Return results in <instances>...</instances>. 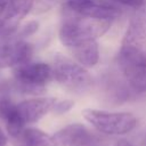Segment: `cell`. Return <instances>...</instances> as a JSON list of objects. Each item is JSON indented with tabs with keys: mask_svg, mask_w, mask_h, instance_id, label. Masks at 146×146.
Listing matches in <instances>:
<instances>
[{
	"mask_svg": "<svg viewBox=\"0 0 146 146\" xmlns=\"http://www.w3.org/2000/svg\"><path fill=\"white\" fill-rule=\"evenodd\" d=\"M112 21L64 13L59 27V40L83 67H94L99 60L97 39L105 34Z\"/></svg>",
	"mask_w": 146,
	"mask_h": 146,
	"instance_id": "1",
	"label": "cell"
},
{
	"mask_svg": "<svg viewBox=\"0 0 146 146\" xmlns=\"http://www.w3.org/2000/svg\"><path fill=\"white\" fill-rule=\"evenodd\" d=\"M117 64L130 90L136 94L146 92V51L139 47L121 44Z\"/></svg>",
	"mask_w": 146,
	"mask_h": 146,
	"instance_id": "2",
	"label": "cell"
},
{
	"mask_svg": "<svg viewBox=\"0 0 146 146\" xmlns=\"http://www.w3.org/2000/svg\"><path fill=\"white\" fill-rule=\"evenodd\" d=\"M83 117L99 132L108 136H120L130 132L137 124V119L128 112H108L86 108Z\"/></svg>",
	"mask_w": 146,
	"mask_h": 146,
	"instance_id": "3",
	"label": "cell"
},
{
	"mask_svg": "<svg viewBox=\"0 0 146 146\" xmlns=\"http://www.w3.org/2000/svg\"><path fill=\"white\" fill-rule=\"evenodd\" d=\"M51 70L52 79L72 91H84L92 81L86 67L63 55H57L54 58Z\"/></svg>",
	"mask_w": 146,
	"mask_h": 146,
	"instance_id": "4",
	"label": "cell"
},
{
	"mask_svg": "<svg viewBox=\"0 0 146 146\" xmlns=\"http://www.w3.org/2000/svg\"><path fill=\"white\" fill-rule=\"evenodd\" d=\"M13 78L21 91L27 94H40L46 84L52 79L51 66L36 62L25 63L13 68Z\"/></svg>",
	"mask_w": 146,
	"mask_h": 146,
	"instance_id": "5",
	"label": "cell"
},
{
	"mask_svg": "<svg viewBox=\"0 0 146 146\" xmlns=\"http://www.w3.org/2000/svg\"><path fill=\"white\" fill-rule=\"evenodd\" d=\"M33 54L32 46L22 38L8 36L0 44V68L16 67L31 62Z\"/></svg>",
	"mask_w": 146,
	"mask_h": 146,
	"instance_id": "6",
	"label": "cell"
},
{
	"mask_svg": "<svg viewBox=\"0 0 146 146\" xmlns=\"http://www.w3.org/2000/svg\"><path fill=\"white\" fill-rule=\"evenodd\" d=\"M34 0H10L0 15V35L11 36L22 19L30 13Z\"/></svg>",
	"mask_w": 146,
	"mask_h": 146,
	"instance_id": "7",
	"label": "cell"
},
{
	"mask_svg": "<svg viewBox=\"0 0 146 146\" xmlns=\"http://www.w3.org/2000/svg\"><path fill=\"white\" fill-rule=\"evenodd\" d=\"M146 43V0L136 9L129 21L127 31L123 35L122 43L143 48Z\"/></svg>",
	"mask_w": 146,
	"mask_h": 146,
	"instance_id": "8",
	"label": "cell"
},
{
	"mask_svg": "<svg viewBox=\"0 0 146 146\" xmlns=\"http://www.w3.org/2000/svg\"><path fill=\"white\" fill-rule=\"evenodd\" d=\"M56 99L51 97H36L25 99L16 104L17 112L24 124L34 123L42 119L47 113L52 111Z\"/></svg>",
	"mask_w": 146,
	"mask_h": 146,
	"instance_id": "9",
	"label": "cell"
},
{
	"mask_svg": "<svg viewBox=\"0 0 146 146\" xmlns=\"http://www.w3.org/2000/svg\"><path fill=\"white\" fill-rule=\"evenodd\" d=\"M0 119L5 122L7 132L11 138L16 137L26 127L17 112L16 104L6 98L0 99Z\"/></svg>",
	"mask_w": 146,
	"mask_h": 146,
	"instance_id": "10",
	"label": "cell"
},
{
	"mask_svg": "<svg viewBox=\"0 0 146 146\" xmlns=\"http://www.w3.org/2000/svg\"><path fill=\"white\" fill-rule=\"evenodd\" d=\"M15 146H54L51 136L36 128H24L13 138Z\"/></svg>",
	"mask_w": 146,
	"mask_h": 146,
	"instance_id": "11",
	"label": "cell"
},
{
	"mask_svg": "<svg viewBox=\"0 0 146 146\" xmlns=\"http://www.w3.org/2000/svg\"><path fill=\"white\" fill-rule=\"evenodd\" d=\"M86 130L87 128L80 123L68 124L51 136L54 146H70Z\"/></svg>",
	"mask_w": 146,
	"mask_h": 146,
	"instance_id": "12",
	"label": "cell"
},
{
	"mask_svg": "<svg viewBox=\"0 0 146 146\" xmlns=\"http://www.w3.org/2000/svg\"><path fill=\"white\" fill-rule=\"evenodd\" d=\"M103 141H104L103 137H100L87 129L70 146H102Z\"/></svg>",
	"mask_w": 146,
	"mask_h": 146,
	"instance_id": "13",
	"label": "cell"
},
{
	"mask_svg": "<svg viewBox=\"0 0 146 146\" xmlns=\"http://www.w3.org/2000/svg\"><path fill=\"white\" fill-rule=\"evenodd\" d=\"M73 105H74V103L72 100H59V102L56 100L52 111L57 114H63V113L70 111L73 107Z\"/></svg>",
	"mask_w": 146,
	"mask_h": 146,
	"instance_id": "14",
	"label": "cell"
},
{
	"mask_svg": "<svg viewBox=\"0 0 146 146\" xmlns=\"http://www.w3.org/2000/svg\"><path fill=\"white\" fill-rule=\"evenodd\" d=\"M38 26H39V24L36 23V22H34V21H32V22H30V23H27L26 25H24L23 26V29H22V31L19 32V34H18V38H24V36H27V35H31V34H33L36 30H38Z\"/></svg>",
	"mask_w": 146,
	"mask_h": 146,
	"instance_id": "15",
	"label": "cell"
},
{
	"mask_svg": "<svg viewBox=\"0 0 146 146\" xmlns=\"http://www.w3.org/2000/svg\"><path fill=\"white\" fill-rule=\"evenodd\" d=\"M110 1L120 7H131L133 9L138 8L144 2V0H110Z\"/></svg>",
	"mask_w": 146,
	"mask_h": 146,
	"instance_id": "16",
	"label": "cell"
},
{
	"mask_svg": "<svg viewBox=\"0 0 146 146\" xmlns=\"http://www.w3.org/2000/svg\"><path fill=\"white\" fill-rule=\"evenodd\" d=\"M102 146H132L131 143H129L125 139L117 138V139H106L104 138Z\"/></svg>",
	"mask_w": 146,
	"mask_h": 146,
	"instance_id": "17",
	"label": "cell"
},
{
	"mask_svg": "<svg viewBox=\"0 0 146 146\" xmlns=\"http://www.w3.org/2000/svg\"><path fill=\"white\" fill-rule=\"evenodd\" d=\"M6 144H7V136L5 135L2 129L0 128V146H5Z\"/></svg>",
	"mask_w": 146,
	"mask_h": 146,
	"instance_id": "18",
	"label": "cell"
},
{
	"mask_svg": "<svg viewBox=\"0 0 146 146\" xmlns=\"http://www.w3.org/2000/svg\"><path fill=\"white\" fill-rule=\"evenodd\" d=\"M9 1H10V0H0V15H1V13L3 11V9L6 8V6L8 5Z\"/></svg>",
	"mask_w": 146,
	"mask_h": 146,
	"instance_id": "19",
	"label": "cell"
},
{
	"mask_svg": "<svg viewBox=\"0 0 146 146\" xmlns=\"http://www.w3.org/2000/svg\"><path fill=\"white\" fill-rule=\"evenodd\" d=\"M145 144H146V136H145Z\"/></svg>",
	"mask_w": 146,
	"mask_h": 146,
	"instance_id": "20",
	"label": "cell"
},
{
	"mask_svg": "<svg viewBox=\"0 0 146 146\" xmlns=\"http://www.w3.org/2000/svg\"><path fill=\"white\" fill-rule=\"evenodd\" d=\"M49 1H52V0H49Z\"/></svg>",
	"mask_w": 146,
	"mask_h": 146,
	"instance_id": "21",
	"label": "cell"
}]
</instances>
